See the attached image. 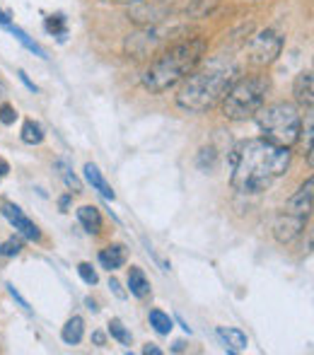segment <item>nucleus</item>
<instances>
[{
    "instance_id": "nucleus-12",
    "label": "nucleus",
    "mask_w": 314,
    "mask_h": 355,
    "mask_svg": "<svg viewBox=\"0 0 314 355\" xmlns=\"http://www.w3.org/2000/svg\"><path fill=\"white\" fill-rule=\"evenodd\" d=\"M293 97L300 107H307L312 109V102H314V78H312V71H302L295 75V83H293Z\"/></svg>"
},
{
    "instance_id": "nucleus-8",
    "label": "nucleus",
    "mask_w": 314,
    "mask_h": 355,
    "mask_svg": "<svg viewBox=\"0 0 314 355\" xmlns=\"http://www.w3.org/2000/svg\"><path fill=\"white\" fill-rule=\"evenodd\" d=\"M169 12H172V5L167 0H136L128 8V19L136 22L138 27H146V24L164 22Z\"/></svg>"
},
{
    "instance_id": "nucleus-28",
    "label": "nucleus",
    "mask_w": 314,
    "mask_h": 355,
    "mask_svg": "<svg viewBox=\"0 0 314 355\" xmlns=\"http://www.w3.org/2000/svg\"><path fill=\"white\" fill-rule=\"evenodd\" d=\"M19 252H22V242H17V239H8L0 247V254H5V257H17Z\"/></svg>"
},
{
    "instance_id": "nucleus-18",
    "label": "nucleus",
    "mask_w": 314,
    "mask_h": 355,
    "mask_svg": "<svg viewBox=\"0 0 314 355\" xmlns=\"http://www.w3.org/2000/svg\"><path fill=\"white\" fill-rule=\"evenodd\" d=\"M85 336V319L82 317H71L66 322V327L61 329V338L66 346H78Z\"/></svg>"
},
{
    "instance_id": "nucleus-11",
    "label": "nucleus",
    "mask_w": 314,
    "mask_h": 355,
    "mask_svg": "<svg viewBox=\"0 0 314 355\" xmlns=\"http://www.w3.org/2000/svg\"><path fill=\"white\" fill-rule=\"evenodd\" d=\"M312 196H314V179L310 177L290 198H288V203L283 208L290 211V213H295V215H305V218H310L312 215Z\"/></svg>"
},
{
    "instance_id": "nucleus-35",
    "label": "nucleus",
    "mask_w": 314,
    "mask_h": 355,
    "mask_svg": "<svg viewBox=\"0 0 314 355\" xmlns=\"http://www.w3.org/2000/svg\"><path fill=\"white\" fill-rule=\"evenodd\" d=\"M10 24V15L5 10H0V27H8Z\"/></svg>"
},
{
    "instance_id": "nucleus-9",
    "label": "nucleus",
    "mask_w": 314,
    "mask_h": 355,
    "mask_svg": "<svg viewBox=\"0 0 314 355\" xmlns=\"http://www.w3.org/2000/svg\"><path fill=\"white\" fill-rule=\"evenodd\" d=\"M307 220L310 218H305V215H295V213H290V211L283 208V211L276 215V220H273V227H271L273 237H276L281 244H293L302 234Z\"/></svg>"
},
{
    "instance_id": "nucleus-22",
    "label": "nucleus",
    "mask_w": 314,
    "mask_h": 355,
    "mask_svg": "<svg viewBox=\"0 0 314 355\" xmlns=\"http://www.w3.org/2000/svg\"><path fill=\"white\" fill-rule=\"evenodd\" d=\"M148 322H150V327L155 329L157 334H162V336H169V331L174 329L172 317H169L167 312H162V309H152V312L148 314Z\"/></svg>"
},
{
    "instance_id": "nucleus-31",
    "label": "nucleus",
    "mask_w": 314,
    "mask_h": 355,
    "mask_svg": "<svg viewBox=\"0 0 314 355\" xmlns=\"http://www.w3.org/2000/svg\"><path fill=\"white\" fill-rule=\"evenodd\" d=\"M109 288L114 290V295H116V297H121V300L126 297V293L121 290V283H119L116 278H109Z\"/></svg>"
},
{
    "instance_id": "nucleus-15",
    "label": "nucleus",
    "mask_w": 314,
    "mask_h": 355,
    "mask_svg": "<svg viewBox=\"0 0 314 355\" xmlns=\"http://www.w3.org/2000/svg\"><path fill=\"white\" fill-rule=\"evenodd\" d=\"M218 336H220V341H223V346H225L227 353H239V351H244V348L249 346V338H247V334H244L242 329L220 327V329H218Z\"/></svg>"
},
{
    "instance_id": "nucleus-2",
    "label": "nucleus",
    "mask_w": 314,
    "mask_h": 355,
    "mask_svg": "<svg viewBox=\"0 0 314 355\" xmlns=\"http://www.w3.org/2000/svg\"><path fill=\"white\" fill-rule=\"evenodd\" d=\"M208 51V42L203 37H182L155 53L150 66L143 73V87L152 94H162L177 87L186 75H191L203 63Z\"/></svg>"
},
{
    "instance_id": "nucleus-7",
    "label": "nucleus",
    "mask_w": 314,
    "mask_h": 355,
    "mask_svg": "<svg viewBox=\"0 0 314 355\" xmlns=\"http://www.w3.org/2000/svg\"><path fill=\"white\" fill-rule=\"evenodd\" d=\"M286 37L276 27H266L256 32L247 44V61L256 68H266L281 56Z\"/></svg>"
},
{
    "instance_id": "nucleus-5",
    "label": "nucleus",
    "mask_w": 314,
    "mask_h": 355,
    "mask_svg": "<svg viewBox=\"0 0 314 355\" xmlns=\"http://www.w3.org/2000/svg\"><path fill=\"white\" fill-rule=\"evenodd\" d=\"M254 119H256L263 141L281 145V148H290V145H295L300 141L302 116L295 104H290V102L263 104Z\"/></svg>"
},
{
    "instance_id": "nucleus-23",
    "label": "nucleus",
    "mask_w": 314,
    "mask_h": 355,
    "mask_svg": "<svg viewBox=\"0 0 314 355\" xmlns=\"http://www.w3.org/2000/svg\"><path fill=\"white\" fill-rule=\"evenodd\" d=\"M56 169H58V174H61V179L66 182V187L71 189V193H82V182L73 174V169H71V164L66 162V159H58L56 162Z\"/></svg>"
},
{
    "instance_id": "nucleus-10",
    "label": "nucleus",
    "mask_w": 314,
    "mask_h": 355,
    "mask_svg": "<svg viewBox=\"0 0 314 355\" xmlns=\"http://www.w3.org/2000/svg\"><path fill=\"white\" fill-rule=\"evenodd\" d=\"M0 213L5 215V220H8L24 239H29V242H39V239H42V230L34 225V220H29L27 215H24V211L19 206H15V203H3Z\"/></svg>"
},
{
    "instance_id": "nucleus-27",
    "label": "nucleus",
    "mask_w": 314,
    "mask_h": 355,
    "mask_svg": "<svg viewBox=\"0 0 314 355\" xmlns=\"http://www.w3.org/2000/svg\"><path fill=\"white\" fill-rule=\"evenodd\" d=\"M15 121H17V112H15V107H10V104H0V123L12 126Z\"/></svg>"
},
{
    "instance_id": "nucleus-34",
    "label": "nucleus",
    "mask_w": 314,
    "mask_h": 355,
    "mask_svg": "<svg viewBox=\"0 0 314 355\" xmlns=\"http://www.w3.org/2000/svg\"><path fill=\"white\" fill-rule=\"evenodd\" d=\"M8 172H10V164H8V159H3V157H0V182H3V179L8 177Z\"/></svg>"
},
{
    "instance_id": "nucleus-1",
    "label": "nucleus",
    "mask_w": 314,
    "mask_h": 355,
    "mask_svg": "<svg viewBox=\"0 0 314 355\" xmlns=\"http://www.w3.org/2000/svg\"><path fill=\"white\" fill-rule=\"evenodd\" d=\"M230 184L237 193H261L290 167V150L263 138H247L230 153Z\"/></svg>"
},
{
    "instance_id": "nucleus-37",
    "label": "nucleus",
    "mask_w": 314,
    "mask_h": 355,
    "mask_svg": "<svg viewBox=\"0 0 314 355\" xmlns=\"http://www.w3.org/2000/svg\"><path fill=\"white\" fill-rule=\"evenodd\" d=\"M85 304H87V307L92 309V312H97V309H99V307H97V302H94L92 297H87V300H85Z\"/></svg>"
},
{
    "instance_id": "nucleus-6",
    "label": "nucleus",
    "mask_w": 314,
    "mask_h": 355,
    "mask_svg": "<svg viewBox=\"0 0 314 355\" xmlns=\"http://www.w3.org/2000/svg\"><path fill=\"white\" fill-rule=\"evenodd\" d=\"M182 37H186V27L167 24V19H164L159 24L138 27L133 34H128L126 42H123V51L133 58H148V56H155L164 46H169V44Z\"/></svg>"
},
{
    "instance_id": "nucleus-3",
    "label": "nucleus",
    "mask_w": 314,
    "mask_h": 355,
    "mask_svg": "<svg viewBox=\"0 0 314 355\" xmlns=\"http://www.w3.org/2000/svg\"><path fill=\"white\" fill-rule=\"evenodd\" d=\"M239 78V68L232 63H211V66L193 71L182 80L177 92V107L189 114H206L223 102L230 85Z\"/></svg>"
},
{
    "instance_id": "nucleus-16",
    "label": "nucleus",
    "mask_w": 314,
    "mask_h": 355,
    "mask_svg": "<svg viewBox=\"0 0 314 355\" xmlns=\"http://www.w3.org/2000/svg\"><path fill=\"white\" fill-rule=\"evenodd\" d=\"M78 223L85 227L87 234H99L102 232V213L94 206H80L78 208Z\"/></svg>"
},
{
    "instance_id": "nucleus-24",
    "label": "nucleus",
    "mask_w": 314,
    "mask_h": 355,
    "mask_svg": "<svg viewBox=\"0 0 314 355\" xmlns=\"http://www.w3.org/2000/svg\"><path fill=\"white\" fill-rule=\"evenodd\" d=\"M109 334H112V338H116L121 346H131V331L123 327L121 319H112V322H109Z\"/></svg>"
},
{
    "instance_id": "nucleus-14",
    "label": "nucleus",
    "mask_w": 314,
    "mask_h": 355,
    "mask_svg": "<svg viewBox=\"0 0 314 355\" xmlns=\"http://www.w3.org/2000/svg\"><path fill=\"white\" fill-rule=\"evenodd\" d=\"M126 261H128V249L123 247V244H109L107 249L99 252V263H102L109 273L119 271Z\"/></svg>"
},
{
    "instance_id": "nucleus-40",
    "label": "nucleus",
    "mask_w": 314,
    "mask_h": 355,
    "mask_svg": "<svg viewBox=\"0 0 314 355\" xmlns=\"http://www.w3.org/2000/svg\"><path fill=\"white\" fill-rule=\"evenodd\" d=\"M116 3H128V5H131V3H136V0H116Z\"/></svg>"
},
{
    "instance_id": "nucleus-32",
    "label": "nucleus",
    "mask_w": 314,
    "mask_h": 355,
    "mask_svg": "<svg viewBox=\"0 0 314 355\" xmlns=\"http://www.w3.org/2000/svg\"><path fill=\"white\" fill-rule=\"evenodd\" d=\"M143 353H146V355H162V348H157L155 343H146Z\"/></svg>"
},
{
    "instance_id": "nucleus-30",
    "label": "nucleus",
    "mask_w": 314,
    "mask_h": 355,
    "mask_svg": "<svg viewBox=\"0 0 314 355\" xmlns=\"http://www.w3.org/2000/svg\"><path fill=\"white\" fill-rule=\"evenodd\" d=\"M17 75H19V80H22L24 85H27V89H29V92H34V94L39 92V87H37V85L32 83V80L27 78V73H24V71H17Z\"/></svg>"
},
{
    "instance_id": "nucleus-25",
    "label": "nucleus",
    "mask_w": 314,
    "mask_h": 355,
    "mask_svg": "<svg viewBox=\"0 0 314 355\" xmlns=\"http://www.w3.org/2000/svg\"><path fill=\"white\" fill-rule=\"evenodd\" d=\"M312 109H307V116H305V131H300V138H302V145H305V157L307 162L312 164Z\"/></svg>"
},
{
    "instance_id": "nucleus-33",
    "label": "nucleus",
    "mask_w": 314,
    "mask_h": 355,
    "mask_svg": "<svg viewBox=\"0 0 314 355\" xmlns=\"http://www.w3.org/2000/svg\"><path fill=\"white\" fill-rule=\"evenodd\" d=\"M92 341H94V346L102 348L104 343H107V338H104V334H102V331H94V334H92Z\"/></svg>"
},
{
    "instance_id": "nucleus-13",
    "label": "nucleus",
    "mask_w": 314,
    "mask_h": 355,
    "mask_svg": "<svg viewBox=\"0 0 314 355\" xmlns=\"http://www.w3.org/2000/svg\"><path fill=\"white\" fill-rule=\"evenodd\" d=\"M82 172H85V179H87V184L94 189V191L99 193V196H104V198H107V201H114V198H116V193H114L112 184H109L107 179H104V174L99 172L97 164L87 162V164H85Z\"/></svg>"
},
{
    "instance_id": "nucleus-21",
    "label": "nucleus",
    "mask_w": 314,
    "mask_h": 355,
    "mask_svg": "<svg viewBox=\"0 0 314 355\" xmlns=\"http://www.w3.org/2000/svg\"><path fill=\"white\" fill-rule=\"evenodd\" d=\"M19 138H22V143H27V145H42L44 138H46V133H44L42 123H37V121H32V119H27V121L22 123Z\"/></svg>"
},
{
    "instance_id": "nucleus-20",
    "label": "nucleus",
    "mask_w": 314,
    "mask_h": 355,
    "mask_svg": "<svg viewBox=\"0 0 314 355\" xmlns=\"http://www.w3.org/2000/svg\"><path fill=\"white\" fill-rule=\"evenodd\" d=\"M44 29H46L51 37H56L58 42H66L68 37V19L63 12H56V15H49L46 19H44Z\"/></svg>"
},
{
    "instance_id": "nucleus-38",
    "label": "nucleus",
    "mask_w": 314,
    "mask_h": 355,
    "mask_svg": "<svg viewBox=\"0 0 314 355\" xmlns=\"http://www.w3.org/2000/svg\"><path fill=\"white\" fill-rule=\"evenodd\" d=\"M68 203H71V196H63V198H61V208H63V211L68 208Z\"/></svg>"
},
{
    "instance_id": "nucleus-36",
    "label": "nucleus",
    "mask_w": 314,
    "mask_h": 355,
    "mask_svg": "<svg viewBox=\"0 0 314 355\" xmlns=\"http://www.w3.org/2000/svg\"><path fill=\"white\" fill-rule=\"evenodd\" d=\"M172 351H174V353H182V351H186V343H184V341H177V343H174V348H172Z\"/></svg>"
},
{
    "instance_id": "nucleus-39",
    "label": "nucleus",
    "mask_w": 314,
    "mask_h": 355,
    "mask_svg": "<svg viewBox=\"0 0 314 355\" xmlns=\"http://www.w3.org/2000/svg\"><path fill=\"white\" fill-rule=\"evenodd\" d=\"M5 94H8V87H5V85L0 83V99H5Z\"/></svg>"
},
{
    "instance_id": "nucleus-26",
    "label": "nucleus",
    "mask_w": 314,
    "mask_h": 355,
    "mask_svg": "<svg viewBox=\"0 0 314 355\" xmlns=\"http://www.w3.org/2000/svg\"><path fill=\"white\" fill-rule=\"evenodd\" d=\"M78 273H80V278H82L87 285H97L99 283V276H97V271L92 268V263H87V261H82L78 266Z\"/></svg>"
},
{
    "instance_id": "nucleus-4",
    "label": "nucleus",
    "mask_w": 314,
    "mask_h": 355,
    "mask_svg": "<svg viewBox=\"0 0 314 355\" xmlns=\"http://www.w3.org/2000/svg\"><path fill=\"white\" fill-rule=\"evenodd\" d=\"M273 83L268 75H239L230 89L223 97V116L230 121H247L256 116L259 109L266 104V97L271 92Z\"/></svg>"
},
{
    "instance_id": "nucleus-29",
    "label": "nucleus",
    "mask_w": 314,
    "mask_h": 355,
    "mask_svg": "<svg viewBox=\"0 0 314 355\" xmlns=\"http://www.w3.org/2000/svg\"><path fill=\"white\" fill-rule=\"evenodd\" d=\"M5 288H8L10 297H12V300H15V302H17V304H19V307H22V309H27V312H29V309H32V307H29V302H27V300H24V297H22V295H19V293H17V290H15V285H12V283H8V285H5Z\"/></svg>"
},
{
    "instance_id": "nucleus-17",
    "label": "nucleus",
    "mask_w": 314,
    "mask_h": 355,
    "mask_svg": "<svg viewBox=\"0 0 314 355\" xmlns=\"http://www.w3.org/2000/svg\"><path fill=\"white\" fill-rule=\"evenodd\" d=\"M128 293L138 300H143V297L150 295V281H148V276H146L143 268L131 266V271H128Z\"/></svg>"
},
{
    "instance_id": "nucleus-19",
    "label": "nucleus",
    "mask_w": 314,
    "mask_h": 355,
    "mask_svg": "<svg viewBox=\"0 0 314 355\" xmlns=\"http://www.w3.org/2000/svg\"><path fill=\"white\" fill-rule=\"evenodd\" d=\"M5 29H8V32H10V34H12V37H15V39H17V42H19V44H22V46H24V49H27V51H32V53H34V56L44 58V61H46V58H49L46 49H42V46H39V44H37V42H34V39H32V37H29V34H27V32H24V29H22V27H17V24H12V22H10V24H8V27H5Z\"/></svg>"
}]
</instances>
